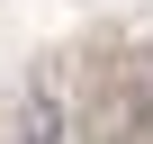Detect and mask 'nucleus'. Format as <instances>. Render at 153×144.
Returning <instances> with one entry per match:
<instances>
[{
	"instance_id": "2",
	"label": "nucleus",
	"mask_w": 153,
	"mask_h": 144,
	"mask_svg": "<svg viewBox=\"0 0 153 144\" xmlns=\"http://www.w3.org/2000/svg\"><path fill=\"white\" fill-rule=\"evenodd\" d=\"M0 144H72V108H63V81H27L9 108H0Z\"/></svg>"
},
{
	"instance_id": "1",
	"label": "nucleus",
	"mask_w": 153,
	"mask_h": 144,
	"mask_svg": "<svg viewBox=\"0 0 153 144\" xmlns=\"http://www.w3.org/2000/svg\"><path fill=\"white\" fill-rule=\"evenodd\" d=\"M144 135H153V54H126L90 99V144H144Z\"/></svg>"
}]
</instances>
